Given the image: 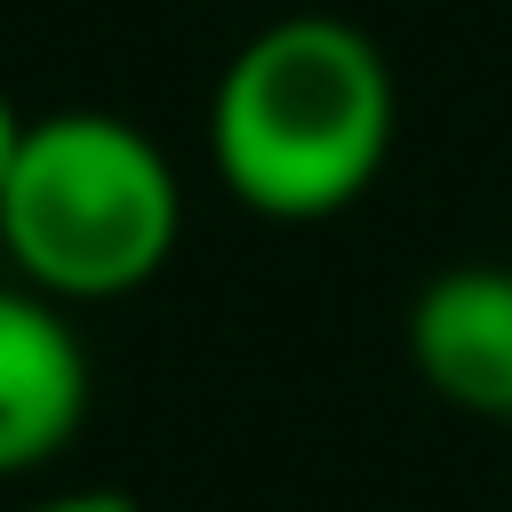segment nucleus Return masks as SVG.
I'll return each mask as SVG.
<instances>
[{"instance_id":"obj_1","label":"nucleus","mask_w":512,"mask_h":512,"mask_svg":"<svg viewBox=\"0 0 512 512\" xmlns=\"http://www.w3.org/2000/svg\"><path fill=\"white\" fill-rule=\"evenodd\" d=\"M400 128L392 64L352 16H272L232 48L208 96V160L240 208L320 224L352 208Z\"/></svg>"},{"instance_id":"obj_6","label":"nucleus","mask_w":512,"mask_h":512,"mask_svg":"<svg viewBox=\"0 0 512 512\" xmlns=\"http://www.w3.org/2000/svg\"><path fill=\"white\" fill-rule=\"evenodd\" d=\"M24 128H32V120H24V112L8 104V88H0V184H8V168H16V152H24Z\"/></svg>"},{"instance_id":"obj_3","label":"nucleus","mask_w":512,"mask_h":512,"mask_svg":"<svg viewBox=\"0 0 512 512\" xmlns=\"http://www.w3.org/2000/svg\"><path fill=\"white\" fill-rule=\"evenodd\" d=\"M408 368L432 400L512 424V264H448L408 304Z\"/></svg>"},{"instance_id":"obj_2","label":"nucleus","mask_w":512,"mask_h":512,"mask_svg":"<svg viewBox=\"0 0 512 512\" xmlns=\"http://www.w3.org/2000/svg\"><path fill=\"white\" fill-rule=\"evenodd\" d=\"M184 232V184L168 152L112 112H48L0 184V248L56 304L136 296Z\"/></svg>"},{"instance_id":"obj_4","label":"nucleus","mask_w":512,"mask_h":512,"mask_svg":"<svg viewBox=\"0 0 512 512\" xmlns=\"http://www.w3.org/2000/svg\"><path fill=\"white\" fill-rule=\"evenodd\" d=\"M88 424V352L56 296L0 288V480L56 464Z\"/></svg>"},{"instance_id":"obj_5","label":"nucleus","mask_w":512,"mask_h":512,"mask_svg":"<svg viewBox=\"0 0 512 512\" xmlns=\"http://www.w3.org/2000/svg\"><path fill=\"white\" fill-rule=\"evenodd\" d=\"M24 512H144V504L120 496V488H64V496H40V504H24Z\"/></svg>"}]
</instances>
